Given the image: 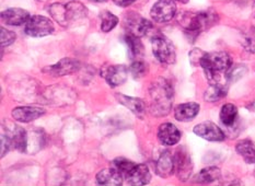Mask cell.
Instances as JSON below:
<instances>
[{
	"label": "cell",
	"mask_w": 255,
	"mask_h": 186,
	"mask_svg": "<svg viewBox=\"0 0 255 186\" xmlns=\"http://www.w3.org/2000/svg\"><path fill=\"white\" fill-rule=\"evenodd\" d=\"M219 117L221 123H223L227 127H231L234 126L237 117H238V107L235 105V104L231 103H227L225 105H223L220 109V114Z\"/></svg>",
	"instance_id": "25"
},
{
	"label": "cell",
	"mask_w": 255,
	"mask_h": 186,
	"mask_svg": "<svg viewBox=\"0 0 255 186\" xmlns=\"http://www.w3.org/2000/svg\"><path fill=\"white\" fill-rule=\"evenodd\" d=\"M181 131L172 123H164L159 126L158 139L164 146L176 145L181 139Z\"/></svg>",
	"instance_id": "13"
},
{
	"label": "cell",
	"mask_w": 255,
	"mask_h": 186,
	"mask_svg": "<svg viewBox=\"0 0 255 186\" xmlns=\"http://www.w3.org/2000/svg\"><path fill=\"white\" fill-rule=\"evenodd\" d=\"M136 164L137 163L132 162V161L128 160V159L123 158V157L116 158L112 162L113 168H115L122 175H123L124 180L127 178V175L131 172V170L136 167Z\"/></svg>",
	"instance_id": "27"
},
{
	"label": "cell",
	"mask_w": 255,
	"mask_h": 186,
	"mask_svg": "<svg viewBox=\"0 0 255 186\" xmlns=\"http://www.w3.org/2000/svg\"><path fill=\"white\" fill-rule=\"evenodd\" d=\"M91 2H104V1H107V0H90Z\"/></svg>",
	"instance_id": "36"
},
{
	"label": "cell",
	"mask_w": 255,
	"mask_h": 186,
	"mask_svg": "<svg viewBox=\"0 0 255 186\" xmlns=\"http://www.w3.org/2000/svg\"><path fill=\"white\" fill-rule=\"evenodd\" d=\"M247 73L248 68L246 67V65H232L231 67L226 71V79L228 82H236L241 79Z\"/></svg>",
	"instance_id": "28"
},
{
	"label": "cell",
	"mask_w": 255,
	"mask_h": 186,
	"mask_svg": "<svg viewBox=\"0 0 255 186\" xmlns=\"http://www.w3.org/2000/svg\"><path fill=\"white\" fill-rule=\"evenodd\" d=\"M55 31L53 22L43 15L30 16L24 26V32L32 37H43Z\"/></svg>",
	"instance_id": "6"
},
{
	"label": "cell",
	"mask_w": 255,
	"mask_h": 186,
	"mask_svg": "<svg viewBox=\"0 0 255 186\" xmlns=\"http://www.w3.org/2000/svg\"><path fill=\"white\" fill-rule=\"evenodd\" d=\"M146 71H147V65L142 59L132 60L131 65L129 66V73L135 79L142 78V77L145 76Z\"/></svg>",
	"instance_id": "31"
},
{
	"label": "cell",
	"mask_w": 255,
	"mask_h": 186,
	"mask_svg": "<svg viewBox=\"0 0 255 186\" xmlns=\"http://www.w3.org/2000/svg\"><path fill=\"white\" fill-rule=\"evenodd\" d=\"M221 178V171L217 167H208L199 171L193 179L194 183L198 184H209Z\"/></svg>",
	"instance_id": "23"
},
{
	"label": "cell",
	"mask_w": 255,
	"mask_h": 186,
	"mask_svg": "<svg viewBox=\"0 0 255 186\" xmlns=\"http://www.w3.org/2000/svg\"><path fill=\"white\" fill-rule=\"evenodd\" d=\"M217 21V14L212 11H202V12L186 15L183 19L185 35L191 42H194L203 31L214 25Z\"/></svg>",
	"instance_id": "3"
},
{
	"label": "cell",
	"mask_w": 255,
	"mask_h": 186,
	"mask_svg": "<svg viewBox=\"0 0 255 186\" xmlns=\"http://www.w3.org/2000/svg\"><path fill=\"white\" fill-rule=\"evenodd\" d=\"M199 109H201V106L198 103H183L174 108V117L179 122H191L197 116Z\"/></svg>",
	"instance_id": "18"
},
{
	"label": "cell",
	"mask_w": 255,
	"mask_h": 186,
	"mask_svg": "<svg viewBox=\"0 0 255 186\" xmlns=\"http://www.w3.org/2000/svg\"><path fill=\"white\" fill-rule=\"evenodd\" d=\"M176 13V4L174 0H158L152 5L150 15L158 23H167L174 18Z\"/></svg>",
	"instance_id": "9"
},
{
	"label": "cell",
	"mask_w": 255,
	"mask_h": 186,
	"mask_svg": "<svg viewBox=\"0 0 255 186\" xmlns=\"http://www.w3.org/2000/svg\"><path fill=\"white\" fill-rule=\"evenodd\" d=\"M174 168L176 177L180 179V181L185 182V181L190 179L193 171V162L188 152L185 150V148L182 147L175 152Z\"/></svg>",
	"instance_id": "10"
},
{
	"label": "cell",
	"mask_w": 255,
	"mask_h": 186,
	"mask_svg": "<svg viewBox=\"0 0 255 186\" xmlns=\"http://www.w3.org/2000/svg\"><path fill=\"white\" fill-rule=\"evenodd\" d=\"M199 66L204 69L209 85H216L219 84L220 74L226 73L232 66V58L226 52L205 53Z\"/></svg>",
	"instance_id": "2"
},
{
	"label": "cell",
	"mask_w": 255,
	"mask_h": 186,
	"mask_svg": "<svg viewBox=\"0 0 255 186\" xmlns=\"http://www.w3.org/2000/svg\"><path fill=\"white\" fill-rule=\"evenodd\" d=\"M173 88L167 79L159 78L150 87V111L156 116L168 115L173 100Z\"/></svg>",
	"instance_id": "1"
},
{
	"label": "cell",
	"mask_w": 255,
	"mask_h": 186,
	"mask_svg": "<svg viewBox=\"0 0 255 186\" xmlns=\"http://www.w3.org/2000/svg\"><path fill=\"white\" fill-rule=\"evenodd\" d=\"M125 29L129 34H132L138 37L147 35L152 29V23L147 19L142 18L141 15L137 14L136 12H130L126 15L124 20Z\"/></svg>",
	"instance_id": "7"
},
{
	"label": "cell",
	"mask_w": 255,
	"mask_h": 186,
	"mask_svg": "<svg viewBox=\"0 0 255 186\" xmlns=\"http://www.w3.org/2000/svg\"><path fill=\"white\" fill-rule=\"evenodd\" d=\"M242 46L247 52L255 54V27H250L242 35Z\"/></svg>",
	"instance_id": "30"
},
{
	"label": "cell",
	"mask_w": 255,
	"mask_h": 186,
	"mask_svg": "<svg viewBox=\"0 0 255 186\" xmlns=\"http://www.w3.org/2000/svg\"><path fill=\"white\" fill-rule=\"evenodd\" d=\"M123 175L115 168L103 169L97 174V183L104 186H120L123 184Z\"/></svg>",
	"instance_id": "19"
},
{
	"label": "cell",
	"mask_w": 255,
	"mask_h": 186,
	"mask_svg": "<svg viewBox=\"0 0 255 186\" xmlns=\"http://www.w3.org/2000/svg\"><path fill=\"white\" fill-rule=\"evenodd\" d=\"M236 150L247 163L255 164V146L249 139L241 140L237 144Z\"/></svg>",
	"instance_id": "24"
},
{
	"label": "cell",
	"mask_w": 255,
	"mask_h": 186,
	"mask_svg": "<svg viewBox=\"0 0 255 186\" xmlns=\"http://www.w3.org/2000/svg\"><path fill=\"white\" fill-rule=\"evenodd\" d=\"M30 19V13L24 9L10 8L1 12V21L3 23L12 26H19L25 24Z\"/></svg>",
	"instance_id": "16"
},
{
	"label": "cell",
	"mask_w": 255,
	"mask_h": 186,
	"mask_svg": "<svg viewBox=\"0 0 255 186\" xmlns=\"http://www.w3.org/2000/svg\"><path fill=\"white\" fill-rule=\"evenodd\" d=\"M119 23V18L109 11H103L101 13V30L103 32L112 31Z\"/></svg>",
	"instance_id": "29"
},
{
	"label": "cell",
	"mask_w": 255,
	"mask_h": 186,
	"mask_svg": "<svg viewBox=\"0 0 255 186\" xmlns=\"http://www.w3.org/2000/svg\"><path fill=\"white\" fill-rule=\"evenodd\" d=\"M125 43L128 48V55L131 60H139L143 57V45L139 37L135 36L132 34H126L125 37Z\"/></svg>",
	"instance_id": "22"
},
{
	"label": "cell",
	"mask_w": 255,
	"mask_h": 186,
	"mask_svg": "<svg viewBox=\"0 0 255 186\" xmlns=\"http://www.w3.org/2000/svg\"><path fill=\"white\" fill-rule=\"evenodd\" d=\"M205 55V52L199 48H194L192 52H190V62L193 66H199L202 62V58Z\"/></svg>",
	"instance_id": "34"
},
{
	"label": "cell",
	"mask_w": 255,
	"mask_h": 186,
	"mask_svg": "<svg viewBox=\"0 0 255 186\" xmlns=\"http://www.w3.org/2000/svg\"><path fill=\"white\" fill-rule=\"evenodd\" d=\"M129 185H147L151 180V173L149 171L147 164H136V167L131 170V172L125 179Z\"/></svg>",
	"instance_id": "17"
},
{
	"label": "cell",
	"mask_w": 255,
	"mask_h": 186,
	"mask_svg": "<svg viewBox=\"0 0 255 186\" xmlns=\"http://www.w3.org/2000/svg\"><path fill=\"white\" fill-rule=\"evenodd\" d=\"M227 93H228V89L227 87L220 84H216V85H210V87L206 90L204 94L205 101L207 102H218L221 98H224Z\"/></svg>",
	"instance_id": "26"
},
{
	"label": "cell",
	"mask_w": 255,
	"mask_h": 186,
	"mask_svg": "<svg viewBox=\"0 0 255 186\" xmlns=\"http://www.w3.org/2000/svg\"><path fill=\"white\" fill-rule=\"evenodd\" d=\"M156 172L163 179L170 178L175 172L174 155L170 150H164L158 157L156 161Z\"/></svg>",
	"instance_id": "14"
},
{
	"label": "cell",
	"mask_w": 255,
	"mask_h": 186,
	"mask_svg": "<svg viewBox=\"0 0 255 186\" xmlns=\"http://www.w3.org/2000/svg\"><path fill=\"white\" fill-rule=\"evenodd\" d=\"M253 11H254V14H255V4H254V8H253Z\"/></svg>",
	"instance_id": "38"
},
{
	"label": "cell",
	"mask_w": 255,
	"mask_h": 186,
	"mask_svg": "<svg viewBox=\"0 0 255 186\" xmlns=\"http://www.w3.org/2000/svg\"><path fill=\"white\" fill-rule=\"evenodd\" d=\"M49 12L59 24L66 26L68 25L69 22L85 16L87 10L81 3H54L49 8Z\"/></svg>",
	"instance_id": "4"
},
{
	"label": "cell",
	"mask_w": 255,
	"mask_h": 186,
	"mask_svg": "<svg viewBox=\"0 0 255 186\" xmlns=\"http://www.w3.org/2000/svg\"><path fill=\"white\" fill-rule=\"evenodd\" d=\"M16 38L15 33L12 31H9L4 27H1V48L9 46L12 44Z\"/></svg>",
	"instance_id": "32"
},
{
	"label": "cell",
	"mask_w": 255,
	"mask_h": 186,
	"mask_svg": "<svg viewBox=\"0 0 255 186\" xmlns=\"http://www.w3.org/2000/svg\"><path fill=\"white\" fill-rule=\"evenodd\" d=\"M115 97L118 98V101L123 104L124 106L127 108H129L130 111L136 114L137 116H142L146 112V103L143 102L141 98L134 97V96H128V95H124V94H115Z\"/></svg>",
	"instance_id": "20"
},
{
	"label": "cell",
	"mask_w": 255,
	"mask_h": 186,
	"mask_svg": "<svg viewBox=\"0 0 255 186\" xmlns=\"http://www.w3.org/2000/svg\"><path fill=\"white\" fill-rule=\"evenodd\" d=\"M128 73L129 68H127L125 65H112L104 67L101 75L109 86L115 88L124 84L128 77Z\"/></svg>",
	"instance_id": "11"
},
{
	"label": "cell",
	"mask_w": 255,
	"mask_h": 186,
	"mask_svg": "<svg viewBox=\"0 0 255 186\" xmlns=\"http://www.w3.org/2000/svg\"><path fill=\"white\" fill-rule=\"evenodd\" d=\"M1 146H0V153H1V158H3L7 153L10 151L11 147H13L12 145V140H11V137L8 135H1Z\"/></svg>",
	"instance_id": "33"
},
{
	"label": "cell",
	"mask_w": 255,
	"mask_h": 186,
	"mask_svg": "<svg viewBox=\"0 0 255 186\" xmlns=\"http://www.w3.org/2000/svg\"><path fill=\"white\" fill-rule=\"evenodd\" d=\"M176 1L182 2V3H186V2H188V0H176Z\"/></svg>",
	"instance_id": "37"
},
{
	"label": "cell",
	"mask_w": 255,
	"mask_h": 186,
	"mask_svg": "<svg viewBox=\"0 0 255 186\" xmlns=\"http://www.w3.org/2000/svg\"><path fill=\"white\" fill-rule=\"evenodd\" d=\"M152 53L154 57L163 65H172L175 63L176 52L175 47L168 37L161 34L152 37Z\"/></svg>",
	"instance_id": "5"
},
{
	"label": "cell",
	"mask_w": 255,
	"mask_h": 186,
	"mask_svg": "<svg viewBox=\"0 0 255 186\" xmlns=\"http://www.w3.org/2000/svg\"><path fill=\"white\" fill-rule=\"evenodd\" d=\"M194 134L197 135L201 138L206 139L208 141H223L225 140L226 136L225 133L219 126L216 125L213 122H203L197 124L193 129Z\"/></svg>",
	"instance_id": "12"
},
{
	"label": "cell",
	"mask_w": 255,
	"mask_h": 186,
	"mask_svg": "<svg viewBox=\"0 0 255 186\" xmlns=\"http://www.w3.org/2000/svg\"><path fill=\"white\" fill-rule=\"evenodd\" d=\"M136 0H113V2L119 5V7H128V5L132 4Z\"/></svg>",
	"instance_id": "35"
},
{
	"label": "cell",
	"mask_w": 255,
	"mask_h": 186,
	"mask_svg": "<svg viewBox=\"0 0 255 186\" xmlns=\"http://www.w3.org/2000/svg\"><path fill=\"white\" fill-rule=\"evenodd\" d=\"M45 114V109L37 106H19L12 109V117L21 123H30Z\"/></svg>",
	"instance_id": "15"
},
{
	"label": "cell",
	"mask_w": 255,
	"mask_h": 186,
	"mask_svg": "<svg viewBox=\"0 0 255 186\" xmlns=\"http://www.w3.org/2000/svg\"><path fill=\"white\" fill-rule=\"evenodd\" d=\"M10 137L16 151L21 153L27 151V148H29V135H27L24 128H22L21 126H14Z\"/></svg>",
	"instance_id": "21"
},
{
	"label": "cell",
	"mask_w": 255,
	"mask_h": 186,
	"mask_svg": "<svg viewBox=\"0 0 255 186\" xmlns=\"http://www.w3.org/2000/svg\"><path fill=\"white\" fill-rule=\"evenodd\" d=\"M81 67L80 62L74 58H63L58 63L46 66L42 71L44 74L52 77H63L67 75H73L77 73Z\"/></svg>",
	"instance_id": "8"
}]
</instances>
